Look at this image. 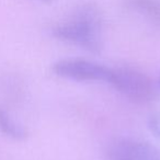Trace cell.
I'll return each instance as SVG.
<instances>
[{"label":"cell","instance_id":"obj_1","mask_svg":"<svg viewBox=\"0 0 160 160\" xmlns=\"http://www.w3.org/2000/svg\"><path fill=\"white\" fill-rule=\"evenodd\" d=\"M103 19L100 10L86 3L75 10L66 20L52 29L54 38L79 46L91 53H100L103 47Z\"/></svg>","mask_w":160,"mask_h":160},{"label":"cell","instance_id":"obj_2","mask_svg":"<svg viewBox=\"0 0 160 160\" xmlns=\"http://www.w3.org/2000/svg\"><path fill=\"white\" fill-rule=\"evenodd\" d=\"M109 83L135 102L146 103L153 100L156 97L155 86L150 78L139 69L131 66L112 68Z\"/></svg>","mask_w":160,"mask_h":160},{"label":"cell","instance_id":"obj_3","mask_svg":"<svg viewBox=\"0 0 160 160\" xmlns=\"http://www.w3.org/2000/svg\"><path fill=\"white\" fill-rule=\"evenodd\" d=\"M52 70L56 76L73 81H104L110 82L111 67L80 58H67L54 62Z\"/></svg>","mask_w":160,"mask_h":160},{"label":"cell","instance_id":"obj_4","mask_svg":"<svg viewBox=\"0 0 160 160\" xmlns=\"http://www.w3.org/2000/svg\"><path fill=\"white\" fill-rule=\"evenodd\" d=\"M109 160H160V148L144 140L118 138L109 145Z\"/></svg>","mask_w":160,"mask_h":160},{"label":"cell","instance_id":"obj_5","mask_svg":"<svg viewBox=\"0 0 160 160\" xmlns=\"http://www.w3.org/2000/svg\"><path fill=\"white\" fill-rule=\"evenodd\" d=\"M126 6L160 28V0H126Z\"/></svg>","mask_w":160,"mask_h":160},{"label":"cell","instance_id":"obj_6","mask_svg":"<svg viewBox=\"0 0 160 160\" xmlns=\"http://www.w3.org/2000/svg\"><path fill=\"white\" fill-rule=\"evenodd\" d=\"M0 132L14 140H24L29 136L28 129L11 118L2 108H0Z\"/></svg>","mask_w":160,"mask_h":160},{"label":"cell","instance_id":"obj_7","mask_svg":"<svg viewBox=\"0 0 160 160\" xmlns=\"http://www.w3.org/2000/svg\"><path fill=\"white\" fill-rule=\"evenodd\" d=\"M148 128L151 133L160 139V111L151 114L148 120Z\"/></svg>","mask_w":160,"mask_h":160},{"label":"cell","instance_id":"obj_8","mask_svg":"<svg viewBox=\"0 0 160 160\" xmlns=\"http://www.w3.org/2000/svg\"><path fill=\"white\" fill-rule=\"evenodd\" d=\"M158 85H159V87H160V73H159V78H158Z\"/></svg>","mask_w":160,"mask_h":160},{"label":"cell","instance_id":"obj_9","mask_svg":"<svg viewBox=\"0 0 160 160\" xmlns=\"http://www.w3.org/2000/svg\"><path fill=\"white\" fill-rule=\"evenodd\" d=\"M43 1H49V0H43Z\"/></svg>","mask_w":160,"mask_h":160}]
</instances>
